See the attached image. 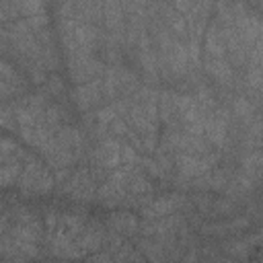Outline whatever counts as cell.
<instances>
[{
    "label": "cell",
    "instance_id": "cell-1",
    "mask_svg": "<svg viewBox=\"0 0 263 263\" xmlns=\"http://www.w3.org/2000/svg\"><path fill=\"white\" fill-rule=\"evenodd\" d=\"M97 156H99L101 164H105V166H117L121 162V146L115 140H105L99 146Z\"/></svg>",
    "mask_w": 263,
    "mask_h": 263
},
{
    "label": "cell",
    "instance_id": "cell-2",
    "mask_svg": "<svg viewBox=\"0 0 263 263\" xmlns=\"http://www.w3.org/2000/svg\"><path fill=\"white\" fill-rule=\"evenodd\" d=\"M97 99H99V88H97V84H82V86L76 88V101H78L80 107H88V105H92Z\"/></svg>",
    "mask_w": 263,
    "mask_h": 263
},
{
    "label": "cell",
    "instance_id": "cell-3",
    "mask_svg": "<svg viewBox=\"0 0 263 263\" xmlns=\"http://www.w3.org/2000/svg\"><path fill=\"white\" fill-rule=\"evenodd\" d=\"M111 226L115 230H121V232H129L136 228V220L129 216V214H117L111 218Z\"/></svg>",
    "mask_w": 263,
    "mask_h": 263
},
{
    "label": "cell",
    "instance_id": "cell-4",
    "mask_svg": "<svg viewBox=\"0 0 263 263\" xmlns=\"http://www.w3.org/2000/svg\"><path fill=\"white\" fill-rule=\"evenodd\" d=\"M228 251H230V255H234V257H240V259H242V257H247V255H249V251H251V249H249V242H247V240H242V242H234V245H230V249H228Z\"/></svg>",
    "mask_w": 263,
    "mask_h": 263
},
{
    "label": "cell",
    "instance_id": "cell-5",
    "mask_svg": "<svg viewBox=\"0 0 263 263\" xmlns=\"http://www.w3.org/2000/svg\"><path fill=\"white\" fill-rule=\"evenodd\" d=\"M234 111H236L238 115H251V105L247 103V99H236Z\"/></svg>",
    "mask_w": 263,
    "mask_h": 263
}]
</instances>
